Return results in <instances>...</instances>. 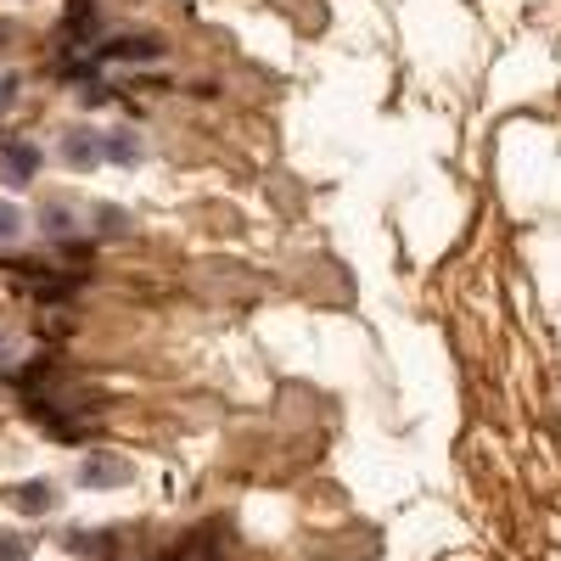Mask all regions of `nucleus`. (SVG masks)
<instances>
[{
	"mask_svg": "<svg viewBox=\"0 0 561 561\" xmlns=\"http://www.w3.org/2000/svg\"><path fill=\"white\" fill-rule=\"evenodd\" d=\"M79 478H84L90 489H107V483H124V478H129V466H124V460H102V455H96V460H84V472H79Z\"/></svg>",
	"mask_w": 561,
	"mask_h": 561,
	"instance_id": "nucleus-3",
	"label": "nucleus"
},
{
	"mask_svg": "<svg viewBox=\"0 0 561 561\" xmlns=\"http://www.w3.org/2000/svg\"><path fill=\"white\" fill-rule=\"evenodd\" d=\"M7 163H12V174H18V180H28V174H34V147H12V152H7Z\"/></svg>",
	"mask_w": 561,
	"mask_h": 561,
	"instance_id": "nucleus-7",
	"label": "nucleus"
},
{
	"mask_svg": "<svg viewBox=\"0 0 561 561\" xmlns=\"http://www.w3.org/2000/svg\"><path fill=\"white\" fill-rule=\"evenodd\" d=\"M107 152H102V135L96 129H68L62 135V163L68 169H96Z\"/></svg>",
	"mask_w": 561,
	"mask_h": 561,
	"instance_id": "nucleus-1",
	"label": "nucleus"
},
{
	"mask_svg": "<svg viewBox=\"0 0 561 561\" xmlns=\"http://www.w3.org/2000/svg\"><path fill=\"white\" fill-rule=\"evenodd\" d=\"M7 45H12V28H7V23H0V51H7Z\"/></svg>",
	"mask_w": 561,
	"mask_h": 561,
	"instance_id": "nucleus-9",
	"label": "nucleus"
},
{
	"mask_svg": "<svg viewBox=\"0 0 561 561\" xmlns=\"http://www.w3.org/2000/svg\"><path fill=\"white\" fill-rule=\"evenodd\" d=\"M12 96H18V73H0V107H12Z\"/></svg>",
	"mask_w": 561,
	"mask_h": 561,
	"instance_id": "nucleus-8",
	"label": "nucleus"
},
{
	"mask_svg": "<svg viewBox=\"0 0 561 561\" xmlns=\"http://www.w3.org/2000/svg\"><path fill=\"white\" fill-rule=\"evenodd\" d=\"M23 225H28V214L18 203H0V248H12L23 237Z\"/></svg>",
	"mask_w": 561,
	"mask_h": 561,
	"instance_id": "nucleus-6",
	"label": "nucleus"
},
{
	"mask_svg": "<svg viewBox=\"0 0 561 561\" xmlns=\"http://www.w3.org/2000/svg\"><path fill=\"white\" fill-rule=\"evenodd\" d=\"M107 57H124V62H158V57H163V39H118Z\"/></svg>",
	"mask_w": 561,
	"mask_h": 561,
	"instance_id": "nucleus-4",
	"label": "nucleus"
},
{
	"mask_svg": "<svg viewBox=\"0 0 561 561\" xmlns=\"http://www.w3.org/2000/svg\"><path fill=\"white\" fill-rule=\"evenodd\" d=\"M102 152H107V163H140V135L135 129H107Z\"/></svg>",
	"mask_w": 561,
	"mask_h": 561,
	"instance_id": "nucleus-2",
	"label": "nucleus"
},
{
	"mask_svg": "<svg viewBox=\"0 0 561 561\" xmlns=\"http://www.w3.org/2000/svg\"><path fill=\"white\" fill-rule=\"evenodd\" d=\"M57 505V489L51 483H23L18 489V511H28V517H39V511H51Z\"/></svg>",
	"mask_w": 561,
	"mask_h": 561,
	"instance_id": "nucleus-5",
	"label": "nucleus"
}]
</instances>
